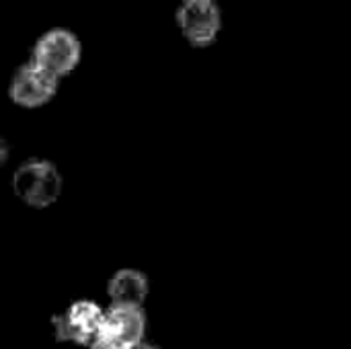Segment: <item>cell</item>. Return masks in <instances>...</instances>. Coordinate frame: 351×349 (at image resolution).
I'll use <instances>...</instances> for the list:
<instances>
[{"mask_svg":"<svg viewBox=\"0 0 351 349\" xmlns=\"http://www.w3.org/2000/svg\"><path fill=\"white\" fill-rule=\"evenodd\" d=\"M12 187L16 197L27 206L47 208L62 193V177L58 169L47 160H27L16 169Z\"/></svg>","mask_w":351,"mask_h":349,"instance_id":"obj_1","label":"cell"},{"mask_svg":"<svg viewBox=\"0 0 351 349\" xmlns=\"http://www.w3.org/2000/svg\"><path fill=\"white\" fill-rule=\"evenodd\" d=\"M80 60V41L68 29H51L33 47V64L56 78L70 74Z\"/></svg>","mask_w":351,"mask_h":349,"instance_id":"obj_2","label":"cell"},{"mask_svg":"<svg viewBox=\"0 0 351 349\" xmlns=\"http://www.w3.org/2000/svg\"><path fill=\"white\" fill-rule=\"evenodd\" d=\"M177 25L191 45H212L222 29L220 6L216 0H183L177 8Z\"/></svg>","mask_w":351,"mask_h":349,"instance_id":"obj_3","label":"cell"},{"mask_svg":"<svg viewBox=\"0 0 351 349\" xmlns=\"http://www.w3.org/2000/svg\"><path fill=\"white\" fill-rule=\"evenodd\" d=\"M101 319H103V311L95 302L78 300L64 315L53 319L56 339L72 341L78 346H88L99 335Z\"/></svg>","mask_w":351,"mask_h":349,"instance_id":"obj_4","label":"cell"},{"mask_svg":"<svg viewBox=\"0 0 351 349\" xmlns=\"http://www.w3.org/2000/svg\"><path fill=\"white\" fill-rule=\"evenodd\" d=\"M146 329V319L140 306H119L113 304L109 311H103L99 339H107L125 348H132L142 341Z\"/></svg>","mask_w":351,"mask_h":349,"instance_id":"obj_5","label":"cell"},{"mask_svg":"<svg viewBox=\"0 0 351 349\" xmlns=\"http://www.w3.org/2000/svg\"><path fill=\"white\" fill-rule=\"evenodd\" d=\"M58 91V78L37 64L23 66L10 84V99L23 107L45 105Z\"/></svg>","mask_w":351,"mask_h":349,"instance_id":"obj_6","label":"cell"},{"mask_svg":"<svg viewBox=\"0 0 351 349\" xmlns=\"http://www.w3.org/2000/svg\"><path fill=\"white\" fill-rule=\"evenodd\" d=\"M107 294L113 304L142 306L148 296V280L144 274L136 269H121L111 278L107 286Z\"/></svg>","mask_w":351,"mask_h":349,"instance_id":"obj_7","label":"cell"},{"mask_svg":"<svg viewBox=\"0 0 351 349\" xmlns=\"http://www.w3.org/2000/svg\"><path fill=\"white\" fill-rule=\"evenodd\" d=\"M90 349H130L125 348V346H119V344H113V341H107V339H95L93 344H90Z\"/></svg>","mask_w":351,"mask_h":349,"instance_id":"obj_8","label":"cell"},{"mask_svg":"<svg viewBox=\"0 0 351 349\" xmlns=\"http://www.w3.org/2000/svg\"><path fill=\"white\" fill-rule=\"evenodd\" d=\"M130 349H158L154 348V346H148V344H144V341H140V344H136V346H132Z\"/></svg>","mask_w":351,"mask_h":349,"instance_id":"obj_9","label":"cell"},{"mask_svg":"<svg viewBox=\"0 0 351 349\" xmlns=\"http://www.w3.org/2000/svg\"><path fill=\"white\" fill-rule=\"evenodd\" d=\"M6 158V146H4V142L0 140V163Z\"/></svg>","mask_w":351,"mask_h":349,"instance_id":"obj_10","label":"cell"}]
</instances>
